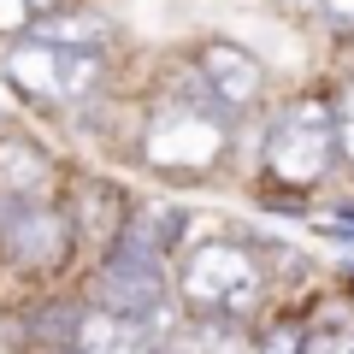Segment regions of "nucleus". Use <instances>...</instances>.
Segmentation results:
<instances>
[{
    "mask_svg": "<svg viewBox=\"0 0 354 354\" xmlns=\"http://www.w3.org/2000/svg\"><path fill=\"white\" fill-rule=\"evenodd\" d=\"M95 307H113V313H130V319H148L160 325L165 319V278L153 260H136V254H113L95 278Z\"/></svg>",
    "mask_w": 354,
    "mask_h": 354,
    "instance_id": "423d86ee",
    "label": "nucleus"
},
{
    "mask_svg": "<svg viewBox=\"0 0 354 354\" xmlns=\"http://www.w3.org/2000/svg\"><path fill=\"white\" fill-rule=\"evenodd\" d=\"M24 6H30V12H36V18H48V12H59L65 0H24Z\"/></svg>",
    "mask_w": 354,
    "mask_h": 354,
    "instance_id": "2eb2a0df",
    "label": "nucleus"
},
{
    "mask_svg": "<svg viewBox=\"0 0 354 354\" xmlns=\"http://www.w3.org/2000/svg\"><path fill=\"white\" fill-rule=\"evenodd\" d=\"M337 142H342V160L354 165V77L342 83V95H337Z\"/></svg>",
    "mask_w": 354,
    "mask_h": 354,
    "instance_id": "f8f14e48",
    "label": "nucleus"
},
{
    "mask_svg": "<svg viewBox=\"0 0 354 354\" xmlns=\"http://www.w3.org/2000/svg\"><path fill=\"white\" fill-rule=\"evenodd\" d=\"M65 354H160V325L113 313V307H88V313H77Z\"/></svg>",
    "mask_w": 354,
    "mask_h": 354,
    "instance_id": "6e6552de",
    "label": "nucleus"
},
{
    "mask_svg": "<svg viewBox=\"0 0 354 354\" xmlns=\"http://www.w3.org/2000/svg\"><path fill=\"white\" fill-rule=\"evenodd\" d=\"M342 153L337 142V106L325 101H290L278 118H272V130H266V171L278 177V183H295V189H313L319 177L330 171V160Z\"/></svg>",
    "mask_w": 354,
    "mask_h": 354,
    "instance_id": "7ed1b4c3",
    "label": "nucleus"
},
{
    "mask_svg": "<svg viewBox=\"0 0 354 354\" xmlns=\"http://www.w3.org/2000/svg\"><path fill=\"white\" fill-rule=\"evenodd\" d=\"M195 65H201V88L213 101H225L230 113H242L248 101H260V88H266V65L254 59L248 48H236V41H207V48L195 53Z\"/></svg>",
    "mask_w": 354,
    "mask_h": 354,
    "instance_id": "0eeeda50",
    "label": "nucleus"
},
{
    "mask_svg": "<svg viewBox=\"0 0 354 354\" xmlns=\"http://www.w3.org/2000/svg\"><path fill=\"white\" fill-rule=\"evenodd\" d=\"M30 36H48V41H71V48H101L106 41V24L101 18H59V12H48Z\"/></svg>",
    "mask_w": 354,
    "mask_h": 354,
    "instance_id": "9b49d317",
    "label": "nucleus"
},
{
    "mask_svg": "<svg viewBox=\"0 0 354 354\" xmlns=\"http://www.w3.org/2000/svg\"><path fill=\"white\" fill-rule=\"evenodd\" d=\"M106 77L101 48H71V41H48V36H30L6 53V83L24 95V101H88Z\"/></svg>",
    "mask_w": 354,
    "mask_h": 354,
    "instance_id": "20e7f679",
    "label": "nucleus"
},
{
    "mask_svg": "<svg viewBox=\"0 0 354 354\" xmlns=\"http://www.w3.org/2000/svg\"><path fill=\"white\" fill-rule=\"evenodd\" d=\"M225 113H230V106L213 101V95H201V101H189V95L165 101L160 113L148 118V130H142V153H148V165H153V171H177V177L213 171V165L225 160V148H230Z\"/></svg>",
    "mask_w": 354,
    "mask_h": 354,
    "instance_id": "f257e3e1",
    "label": "nucleus"
},
{
    "mask_svg": "<svg viewBox=\"0 0 354 354\" xmlns=\"http://www.w3.org/2000/svg\"><path fill=\"white\" fill-rule=\"evenodd\" d=\"M48 153L36 148V142L24 136H0V195H18V201H36L41 189H48Z\"/></svg>",
    "mask_w": 354,
    "mask_h": 354,
    "instance_id": "9d476101",
    "label": "nucleus"
},
{
    "mask_svg": "<svg viewBox=\"0 0 354 354\" xmlns=\"http://www.w3.org/2000/svg\"><path fill=\"white\" fill-rule=\"evenodd\" d=\"M71 242H77V230L65 213L6 195V207H0V260L6 266H18V272H59L71 260Z\"/></svg>",
    "mask_w": 354,
    "mask_h": 354,
    "instance_id": "39448f33",
    "label": "nucleus"
},
{
    "mask_svg": "<svg viewBox=\"0 0 354 354\" xmlns=\"http://www.w3.org/2000/svg\"><path fill=\"white\" fill-rule=\"evenodd\" d=\"M301 354H354V337L348 330H325V337H307Z\"/></svg>",
    "mask_w": 354,
    "mask_h": 354,
    "instance_id": "ddd939ff",
    "label": "nucleus"
},
{
    "mask_svg": "<svg viewBox=\"0 0 354 354\" xmlns=\"http://www.w3.org/2000/svg\"><path fill=\"white\" fill-rule=\"evenodd\" d=\"M319 6H325V18L337 30H354V0H319Z\"/></svg>",
    "mask_w": 354,
    "mask_h": 354,
    "instance_id": "4468645a",
    "label": "nucleus"
},
{
    "mask_svg": "<svg viewBox=\"0 0 354 354\" xmlns=\"http://www.w3.org/2000/svg\"><path fill=\"white\" fill-rule=\"evenodd\" d=\"M183 230H189V213H183V207L148 201V207H136V213H130L124 230H118V254H136V260L165 266V260H171V248L183 242Z\"/></svg>",
    "mask_w": 354,
    "mask_h": 354,
    "instance_id": "1a4fd4ad",
    "label": "nucleus"
},
{
    "mask_svg": "<svg viewBox=\"0 0 354 354\" xmlns=\"http://www.w3.org/2000/svg\"><path fill=\"white\" fill-rule=\"evenodd\" d=\"M260 260H254L242 242H201V248L183 260V272H177V295L195 307V313L207 319V325H236V319H248L254 307H260Z\"/></svg>",
    "mask_w": 354,
    "mask_h": 354,
    "instance_id": "f03ea898",
    "label": "nucleus"
}]
</instances>
